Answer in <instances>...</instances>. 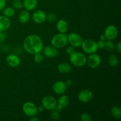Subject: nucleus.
Masks as SVG:
<instances>
[{
	"label": "nucleus",
	"instance_id": "obj_9",
	"mask_svg": "<svg viewBox=\"0 0 121 121\" xmlns=\"http://www.w3.org/2000/svg\"><path fill=\"white\" fill-rule=\"evenodd\" d=\"M119 33L118 28L114 25H110L108 26L104 32V35L106 40H113L117 37Z\"/></svg>",
	"mask_w": 121,
	"mask_h": 121
},
{
	"label": "nucleus",
	"instance_id": "obj_3",
	"mask_svg": "<svg viewBox=\"0 0 121 121\" xmlns=\"http://www.w3.org/2000/svg\"><path fill=\"white\" fill-rule=\"evenodd\" d=\"M68 43L67 35L66 33H59L55 34L51 40V44L57 48H61L67 46Z\"/></svg>",
	"mask_w": 121,
	"mask_h": 121
},
{
	"label": "nucleus",
	"instance_id": "obj_19",
	"mask_svg": "<svg viewBox=\"0 0 121 121\" xmlns=\"http://www.w3.org/2000/svg\"><path fill=\"white\" fill-rule=\"evenodd\" d=\"M31 15L28 11L23 10L18 15V20L21 23L26 24L30 20Z\"/></svg>",
	"mask_w": 121,
	"mask_h": 121
},
{
	"label": "nucleus",
	"instance_id": "obj_30",
	"mask_svg": "<svg viewBox=\"0 0 121 121\" xmlns=\"http://www.w3.org/2000/svg\"><path fill=\"white\" fill-rule=\"evenodd\" d=\"M74 47H73V46H67V48H66V53H67V54H68L69 55H70V54H72L73 52H75V51H74Z\"/></svg>",
	"mask_w": 121,
	"mask_h": 121
},
{
	"label": "nucleus",
	"instance_id": "obj_12",
	"mask_svg": "<svg viewBox=\"0 0 121 121\" xmlns=\"http://www.w3.org/2000/svg\"><path fill=\"white\" fill-rule=\"evenodd\" d=\"M6 62L7 65L12 67H17L20 66L21 63V59L18 56L14 54H11L7 56L6 57Z\"/></svg>",
	"mask_w": 121,
	"mask_h": 121
},
{
	"label": "nucleus",
	"instance_id": "obj_10",
	"mask_svg": "<svg viewBox=\"0 0 121 121\" xmlns=\"http://www.w3.org/2000/svg\"><path fill=\"white\" fill-rule=\"evenodd\" d=\"M93 97V92L89 89H83L78 94V99L82 103H88L92 100Z\"/></svg>",
	"mask_w": 121,
	"mask_h": 121
},
{
	"label": "nucleus",
	"instance_id": "obj_31",
	"mask_svg": "<svg viewBox=\"0 0 121 121\" xmlns=\"http://www.w3.org/2000/svg\"><path fill=\"white\" fill-rule=\"evenodd\" d=\"M105 41H102V40H99V41H97L96 43L98 48H100V49L104 48V47H105Z\"/></svg>",
	"mask_w": 121,
	"mask_h": 121
},
{
	"label": "nucleus",
	"instance_id": "obj_26",
	"mask_svg": "<svg viewBox=\"0 0 121 121\" xmlns=\"http://www.w3.org/2000/svg\"><path fill=\"white\" fill-rule=\"evenodd\" d=\"M50 113V117L51 118H52L53 120L55 121H57L60 119V112H57V111H56L55 109H53L52 111H51Z\"/></svg>",
	"mask_w": 121,
	"mask_h": 121
},
{
	"label": "nucleus",
	"instance_id": "obj_23",
	"mask_svg": "<svg viewBox=\"0 0 121 121\" xmlns=\"http://www.w3.org/2000/svg\"><path fill=\"white\" fill-rule=\"evenodd\" d=\"M2 14L4 16L7 17L8 18H11L13 17L15 14V10L13 8L11 7H5L2 10Z\"/></svg>",
	"mask_w": 121,
	"mask_h": 121
},
{
	"label": "nucleus",
	"instance_id": "obj_17",
	"mask_svg": "<svg viewBox=\"0 0 121 121\" xmlns=\"http://www.w3.org/2000/svg\"><path fill=\"white\" fill-rule=\"evenodd\" d=\"M57 29L59 33H66L69 30V24L66 20H60L57 21L56 24Z\"/></svg>",
	"mask_w": 121,
	"mask_h": 121
},
{
	"label": "nucleus",
	"instance_id": "obj_28",
	"mask_svg": "<svg viewBox=\"0 0 121 121\" xmlns=\"http://www.w3.org/2000/svg\"><path fill=\"white\" fill-rule=\"evenodd\" d=\"M80 120L82 121H92V118L89 113H83L80 115Z\"/></svg>",
	"mask_w": 121,
	"mask_h": 121
},
{
	"label": "nucleus",
	"instance_id": "obj_1",
	"mask_svg": "<svg viewBox=\"0 0 121 121\" xmlns=\"http://www.w3.org/2000/svg\"><path fill=\"white\" fill-rule=\"evenodd\" d=\"M23 47L27 53L34 55L36 53H41L43 48V42L40 36L32 34L24 39Z\"/></svg>",
	"mask_w": 121,
	"mask_h": 121
},
{
	"label": "nucleus",
	"instance_id": "obj_20",
	"mask_svg": "<svg viewBox=\"0 0 121 121\" xmlns=\"http://www.w3.org/2000/svg\"><path fill=\"white\" fill-rule=\"evenodd\" d=\"M57 70L61 73H69L72 70V67L67 63H61L57 66Z\"/></svg>",
	"mask_w": 121,
	"mask_h": 121
},
{
	"label": "nucleus",
	"instance_id": "obj_14",
	"mask_svg": "<svg viewBox=\"0 0 121 121\" xmlns=\"http://www.w3.org/2000/svg\"><path fill=\"white\" fill-rule=\"evenodd\" d=\"M42 51L43 52L44 55L48 58H54L59 54V51L57 48L54 47L52 45V46L48 45L46 47L43 48Z\"/></svg>",
	"mask_w": 121,
	"mask_h": 121
},
{
	"label": "nucleus",
	"instance_id": "obj_29",
	"mask_svg": "<svg viewBox=\"0 0 121 121\" xmlns=\"http://www.w3.org/2000/svg\"><path fill=\"white\" fill-rule=\"evenodd\" d=\"M57 20V15L55 14H48L46 17V20L50 22H54Z\"/></svg>",
	"mask_w": 121,
	"mask_h": 121
},
{
	"label": "nucleus",
	"instance_id": "obj_2",
	"mask_svg": "<svg viewBox=\"0 0 121 121\" xmlns=\"http://www.w3.org/2000/svg\"><path fill=\"white\" fill-rule=\"evenodd\" d=\"M70 62L75 67H83L86 64L87 57L82 52H73L70 55Z\"/></svg>",
	"mask_w": 121,
	"mask_h": 121
},
{
	"label": "nucleus",
	"instance_id": "obj_15",
	"mask_svg": "<svg viewBox=\"0 0 121 121\" xmlns=\"http://www.w3.org/2000/svg\"><path fill=\"white\" fill-rule=\"evenodd\" d=\"M11 26V21L9 18L0 15V31L5 32Z\"/></svg>",
	"mask_w": 121,
	"mask_h": 121
},
{
	"label": "nucleus",
	"instance_id": "obj_18",
	"mask_svg": "<svg viewBox=\"0 0 121 121\" xmlns=\"http://www.w3.org/2000/svg\"><path fill=\"white\" fill-rule=\"evenodd\" d=\"M23 7L27 11L34 10L37 5V0H23Z\"/></svg>",
	"mask_w": 121,
	"mask_h": 121
},
{
	"label": "nucleus",
	"instance_id": "obj_13",
	"mask_svg": "<svg viewBox=\"0 0 121 121\" xmlns=\"http://www.w3.org/2000/svg\"><path fill=\"white\" fill-rule=\"evenodd\" d=\"M67 86L65 82L59 80L56 82L53 86V90L54 93L57 95H63L67 90Z\"/></svg>",
	"mask_w": 121,
	"mask_h": 121
},
{
	"label": "nucleus",
	"instance_id": "obj_35",
	"mask_svg": "<svg viewBox=\"0 0 121 121\" xmlns=\"http://www.w3.org/2000/svg\"><path fill=\"white\" fill-rule=\"evenodd\" d=\"M65 82V83H66L67 87H70V86H72L73 83V82H72V80H71L70 79H68V80H67L66 82Z\"/></svg>",
	"mask_w": 121,
	"mask_h": 121
},
{
	"label": "nucleus",
	"instance_id": "obj_34",
	"mask_svg": "<svg viewBox=\"0 0 121 121\" xmlns=\"http://www.w3.org/2000/svg\"><path fill=\"white\" fill-rule=\"evenodd\" d=\"M115 48H116V50H117V51L118 52V53H121V42H118V43L117 44Z\"/></svg>",
	"mask_w": 121,
	"mask_h": 121
},
{
	"label": "nucleus",
	"instance_id": "obj_37",
	"mask_svg": "<svg viewBox=\"0 0 121 121\" xmlns=\"http://www.w3.org/2000/svg\"><path fill=\"white\" fill-rule=\"evenodd\" d=\"M44 109H45L44 108L43 106H39V107H37L38 112H44Z\"/></svg>",
	"mask_w": 121,
	"mask_h": 121
},
{
	"label": "nucleus",
	"instance_id": "obj_11",
	"mask_svg": "<svg viewBox=\"0 0 121 121\" xmlns=\"http://www.w3.org/2000/svg\"><path fill=\"white\" fill-rule=\"evenodd\" d=\"M47 14L42 10H37L33 13L32 18L37 24H43L46 21Z\"/></svg>",
	"mask_w": 121,
	"mask_h": 121
},
{
	"label": "nucleus",
	"instance_id": "obj_6",
	"mask_svg": "<svg viewBox=\"0 0 121 121\" xmlns=\"http://www.w3.org/2000/svg\"><path fill=\"white\" fill-rule=\"evenodd\" d=\"M22 109L24 114L29 117L36 116L38 113L37 106L35 104L31 102H27L24 103Z\"/></svg>",
	"mask_w": 121,
	"mask_h": 121
},
{
	"label": "nucleus",
	"instance_id": "obj_16",
	"mask_svg": "<svg viewBox=\"0 0 121 121\" xmlns=\"http://www.w3.org/2000/svg\"><path fill=\"white\" fill-rule=\"evenodd\" d=\"M70 102V99L69 96L63 94L57 100V106L63 109L67 107Z\"/></svg>",
	"mask_w": 121,
	"mask_h": 121
},
{
	"label": "nucleus",
	"instance_id": "obj_36",
	"mask_svg": "<svg viewBox=\"0 0 121 121\" xmlns=\"http://www.w3.org/2000/svg\"><path fill=\"white\" fill-rule=\"evenodd\" d=\"M30 121H39V119L36 116H34V117H31V118L30 119Z\"/></svg>",
	"mask_w": 121,
	"mask_h": 121
},
{
	"label": "nucleus",
	"instance_id": "obj_7",
	"mask_svg": "<svg viewBox=\"0 0 121 121\" xmlns=\"http://www.w3.org/2000/svg\"><path fill=\"white\" fill-rule=\"evenodd\" d=\"M67 40L70 46L74 47H80L82 44V37L80 34L76 33H70L67 35Z\"/></svg>",
	"mask_w": 121,
	"mask_h": 121
},
{
	"label": "nucleus",
	"instance_id": "obj_32",
	"mask_svg": "<svg viewBox=\"0 0 121 121\" xmlns=\"http://www.w3.org/2000/svg\"><path fill=\"white\" fill-rule=\"evenodd\" d=\"M6 37V34L5 32L0 31V44L2 43L5 41Z\"/></svg>",
	"mask_w": 121,
	"mask_h": 121
},
{
	"label": "nucleus",
	"instance_id": "obj_25",
	"mask_svg": "<svg viewBox=\"0 0 121 121\" xmlns=\"http://www.w3.org/2000/svg\"><path fill=\"white\" fill-rule=\"evenodd\" d=\"M12 5L15 9H20L23 7V3L21 0H13L12 2Z\"/></svg>",
	"mask_w": 121,
	"mask_h": 121
},
{
	"label": "nucleus",
	"instance_id": "obj_21",
	"mask_svg": "<svg viewBox=\"0 0 121 121\" xmlns=\"http://www.w3.org/2000/svg\"><path fill=\"white\" fill-rule=\"evenodd\" d=\"M111 113L112 117L115 119H120L121 118V109L119 106L115 105L111 108Z\"/></svg>",
	"mask_w": 121,
	"mask_h": 121
},
{
	"label": "nucleus",
	"instance_id": "obj_5",
	"mask_svg": "<svg viewBox=\"0 0 121 121\" xmlns=\"http://www.w3.org/2000/svg\"><path fill=\"white\" fill-rule=\"evenodd\" d=\"M41 105L44 108L48 111L54 109L57 106V100L52 96H45L41 100Z\"/></svg>",
	"mask_w": 121,
	"mask_h": 121
},
{
	"label": "nucleus",
	"instance_id": "obj_38",
	"mask_svg": "<svg viewBox=\"0 0 121 121\" xmlns=\"http://www.w3.org/2000/svg\"><path fill=\"white\" fill-rule=\"evenodd\" d=\"M99 39H100V40H102V41H105V40H106V37H105L104 34H101V35H100V37H99Z\"/></svg>",
	"mask_w": 121,
	"mask_h": 121
},
{
	"label": "nucleus",
	"instance_id": "obj_4",
	"mask_svg": "<svg viewBox=\"0 0 121 121\" xmlns=\"http://www.w3.org/2000/svg\"><path fill=\"white\" fill-rule=\"evenodd\" d=\"M81 47L83 52L89 54L96 53L98 50L96 41L92 39H86L83 40Z\"/></svg>",
	"mask_w": 121,
	"mask_h": 121
},
{
	"label": "nucleus",
	"instance_id": "obj_27",
	"mask_svg": "<svg viewBox=\"0 0 121 121\" xmlns=\"http://www.w3.org/2000/svg\"><path fill=\"white\" fill-rule=\"evenodd\" d=\"M34 60L37 63H40L43 61L44 57L41 54V53H36V54H34Z\"/></svg>",
	"mask_w": 121,
	"mask_h": 121
},
{
	"label": "nucleus",
	"instance_id": "obj_33",
	"mask_svg": "<svg viewBox=\"0 0 121 121\" xmlns=\"http://www.w3.org/2000/svg\"><path fill=\"white\" fill-rule=\"evenodd\" d=\"M6 1L5 0H0V11L3 10L4 8L5 7Z\"/></svg>",
	"mask_w": 121,
	"mask_h": 121
},
{
	"label": "nucleus",
	"instance_id": "obj_8",
	"mask_svg": "<svg viewBox=\"0 0 121 121\" xmlns=\"http://www.w3.org/2000/svg\"><path fill=\"white\" fill-rule=\"evenodd\" d=\"M101 61V57L99 54L93 53L89 54V56L87 57L86 64L91 68L96 69L100 66Z\"/></svg>",
	"mask_w": 121,
	"mask_h": 121
},
{
	"label": "nucleus",
	"instance_id": "obj_22",
	"mask_svg": "<svg viewBox=\"0 0 121 121\" xmlns=\"http://www.w3.org/2000/svg\"><path fill=\"white\" fill-rule=\"evenodd\" d=\"M108 63L111 67H117L119 64V59L115 54H111L108 58Z\"/></svg>",
	"mask_w": 121,
	"mask_h": 121
},
{
	"label": "nucleus",
	"instance_id": "obj_24",
	"mask_svg": "<svg viewBox=\"0 0 121 121\" xmlns=\"http://www.w3.org/2000/svg\"><path fill=\"white\" fill-rule=\"evenodd\" d=\"M106 40V41H105V47H104V48H105V50L108 52H113L115 48V46L113 42L112 41V40Z\"/></svg>",
	"mask_w": 121,
	"mask_h": 121
}]
</instances>
